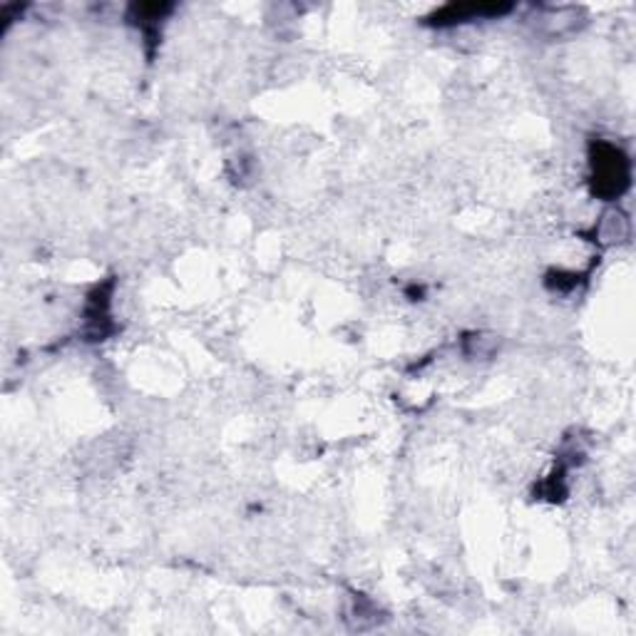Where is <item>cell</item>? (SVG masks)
Listing matches in <instances>:
<instances>
[{"mask_svg":"<svg viewBox=\"0 0 636 636\" xmlns=\"http://www.w3.org/2000/svg\"><path fill=\"white\" fill-rule=\"evenodd\" d=\"M595 182L597 191L604 197L622 195L629 185V164L626 157L612 145H599L595 154Z\"/></svg>","mask_w":636,"mask_h":636,"instance_id":"obj_1","label":"cell"}]
</instances>
